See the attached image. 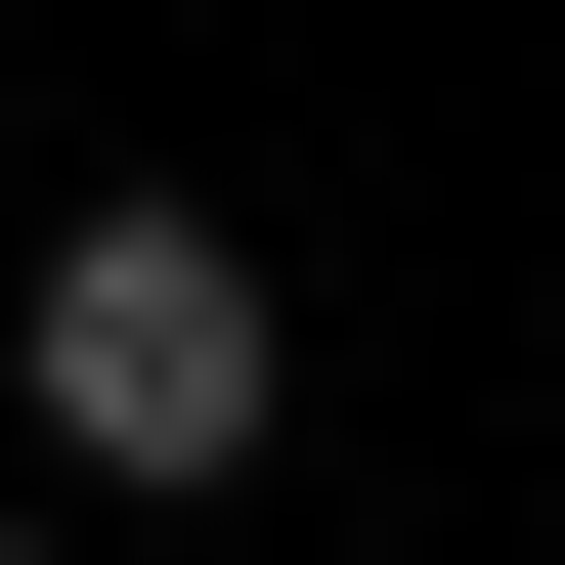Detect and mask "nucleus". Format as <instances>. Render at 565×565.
Returning <instances> with one entry per match:
<instances>
[{"label": "nucleus", "mask_w": 565, "mask_h": 565, "mask_svg": "<svg viewBox=\"0 0 565 565\" xmlns=\"http://www.w3.org/2000/svg\"><path fill=\"white\" fill-rule=\"evenodd\" d=\"M0 565H87V522H0Z\"/></svg>", "instance_id": "nucleus-2"}, {"label": "nucleus", "mask_w": 565, "mask_h": 565, "mask_svg": "<svg viewBox=\"0 0 565 565\" xmlns=\"http://www.w3.org/2000/svg\"><path fill=\"white\" fill-rule=\"evenodd\" d=\"M0 392H44V479H262V392H305V305H262V217H174V174H87V217H44V305H0Z\"/></svg>", "instance_id": "nucleus-1"}]
</instances>
